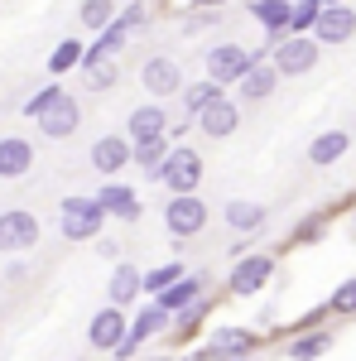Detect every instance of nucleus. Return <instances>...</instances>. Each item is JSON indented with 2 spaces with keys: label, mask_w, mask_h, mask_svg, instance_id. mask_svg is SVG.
<instances>
[{
  "label": "nucleus",
  "mask_w": 356,
  "mask_h": 361,
  "mask_svg": "<svg viewBox=\"0 0 356 361\" xmlns=\"http://www.w3.org/2000/svg\"><path fill=\"white\" fill-rule=\"evenodd\" d=\"M102 226H106L102 197H63L58 202V231H63V241H97Z\"/></svg>",
  "instance_id": "obj_1"
},
{
  "label": "nucleus",
  "mask_w": 356,
  "mask_h": 361,
  "mask_svg": "<svg viewBox=\"0 0 356 361\" xmlns=\"http://www.w3.org/2000/svg\"><path fill=\"white\" fill-rule=\"evenodd\" d=\"M265 58V49H246V44H217L207 49V78H217L221 87H236L250 68Z\"/></svg>",
  "instance_id": "obj_2"
},
{
  "label": "nucleus",
  "mask_w": 356,
  "mask_h": 361,
  "mask_svg": "<svg viewBox=\"0 0 356 361\" xmlns=\"http://www.w3.org/2000/svg\"><path fill=\"white\" fill-rule=\"evenodd\" d=\"M270 63L279 68V78H303L318 63V39L313 34H284V39H274Z\"/></svg>",
  "instance_id": "obj_3"
},
{
  "label": "nucleus",
  "mask_w": 356,
  "mask_h": 361,
  "mask_svg": "<svg viewBox=\"0 0 356 361\" xmlns=\"http://www.w3.org/2000/svg\"><path fill=\"white\" fill-rule=\"evenodd\" d=\"M164 226L178 236V241L197 236V231L207 226V202H202L197 193H168V202H164Z\"/></svg>",
  "instance_id": "obj_4"
},
{
  "label": "nucleus",
  "mask_w": 356,
  "mask_h": 361,
  "mask_svg": "<svg viewBox=\"0 0 356 361\" xmlns=\"http://www.w3.org/2000/svg\"><path fill=\"white\" fill-rule=\"evenodd\" d=\"M39 236H44V226H39L34 212H25V207L0 212V250H5V255H25V250H34Z\"/></svg>",
  "instance_id": "obj_5"
},
{
  "label": "nucleus",
  "mask_w": 356,
  "mask_h": 361,
  "mask_svg": "<svg viewBox=\"0 0 356 361\" xmlns=\"http://www.w3.org/2000/svg\"><path fill=\"white\" fill-rule=\"evenodd\" d=\"M140 87H145L154 102H164V97H178L188 82H183V68H178L173 58L154 54V58H145V68H140Z\"/></svg>",
  "instance_id": "obj_6"
},
{
  "label": "nucleus",
  "mask_w": 356,
  "mask_h": 361,
  "mask_svg": "<svg viewBox=\"0 0 356 361\" xmlns=\"http://www.w3.org/2000/svg\"><path fill=\"white\" fill-rule=\"evenodd\" d=\"M125 337H130V318H125V308H121V304H106L102 313H92V323H87V342H92L97 352H116Z\"/></svg>",
  "instance_id": "obj_7"
},
{
  "label": "nucleus",
  "mask_w": 356,
  "mask_h": 361,
  "mask_svg": "<svg viewBox=\"0 0 356 361\" xmlns=\"http://www.w3.org/2000/svg\"><path fill=\"white\" fill-rule=\"evenodd\" d=\"M159 183H164L168 193H197V183H202V154L197 149H173L168 154L164 173H159Z\"/></svg>",
  "instance_id": "obj_8"
},
{
  "label": "nucleus",
  "mask_w": 356,
  "mask_h": 361,
  "mask_svg": "<svg viewBox=\"0 0 356 361\" xmlns=\"http://www.w3.org/2000/svg\"><path fill=\"white\" fill-rule=\"evenodd\" d=\"M78 126H82V102H78L73 92H63L54 106L39 116V130H44V140H73V135H78Z\"/></svg>",
  "instance_id": "obj_9"
},
{
  "label": "nucleus",
  "mask_w": 356,
  "mask_h": 361,
  "mask_svg": "<svg viewBox=\"0 0 356 361\" xmlns=\"http://www.w3.org/2000/svg\"><path fill=\"white\" fill-rule=\"evenodd\" d=\"M168 111L164 102H145V106H135V111L125 116V135H130V145H145V140H159L168 135Z\"/></svg>",
  "instance_id": "obj_10"
},
{
  "label": "nucleus",
  "mask_w": 356,
  "mask_h": 361,
  "mask_svg": "<svg viewBox=\"0 0 356 361\" xmlns=\"http://www.w3.org/2000/svg\"><path fill=\"white\" fill-rule=\"evenodd\" d=\"M125 164H135V145H130V135H102L97 145H92V169H97V173L116 178Z\"/></svg>",
  "instance_id": "obj_11"
},
{
  "label": "nucleus",
  "mask_w": 356,
  "mask_h": 361,
  "mask_svg": "<svg viewBox=\"0 0 356 361\" xmlns=\"http://www.w3.org/2000/svg\"><path fill=\"white\" fill-rule=\"evenodd\" d=\"M356 34V5L347 0V5H332L328 0V10L318 15V25H313V39L318 44H347Z\"/></svg>",
  "instance_id": "obj_12"
},
{
  "label": "nucleus",
  "mask_w": 356,
  "mask_h": 361,
  "mask_svg": "<svg viewBox=\"0 0 356 361\" xmlns=\"http://www.w3.org/2000/svg\"><path fill=\"white\" fill-rule=\"evenodd\" d=\"M270 275H274L270 255H241L236 270H231V294H241V299H246V294H260Z\"/></svg>",
  "instance_id": "obj_13"
},
{
  "label": "nucleus",
  "mask_w": 356,
  "mask_h": 361,
  "mask_svg": "<svg viewBox=\"0 0 356 361\" xmlns=\"http://www.w3.org/2000/svg\"><path fill=\"white\" fill-rule=\"evenodd\" d=\"M97 197H102L106 217H116V222H140V212H145V207H140V193L130 188V183H116V178H111Z\"/></svg>",
  "instance_id": "obj_14"
},
{
  "label": "nucleus",
  "mask_w": 356,
  "mask_h": 361,
  "mask_svg": "<svg viewBox=\"0 0 356 361\" xmlns=\"http://www.w3.org/2000/svg\"><path fill=\"white\" fill-rule=\"evenodd\" d=\"M250 15L265 25V34H270V44L265 49H274V39H284L289 34V20H294V0H250Z\"/></svg>",
  "instance_id": "obj_15"
},
{
  "label": "nucleus",
  "mask_w": 356,
  "mask_h": 361,
  "mask_svg": "<svg viewBox=\"0 0 356 361\" xmlns=\"http://www.w3.org/2000/svg\"><path fill=\"white\" fill-rule=\"evenodd\" d=\"M34 169V145L25 135H5L0 140V178H25Z\"/></svg>",
  "instance_id": "obj_16"
},
{
  "label": "nucleus",
  "mask_w": 356,
  "mask_h": 361,
  "mask_svg": "<svg viewBox=\"0 0 356 361\" xmlns=\"http://www.w3.org/2000/svg\"><path fill=\"white\" fill-rule=\"evenodd\" d=\"M82 82L92 87V92H111V87L121 82V63H116L111 54L87 49V58H82Z\"/></svg>",
  "instance_id": "obj_17"
},
{
  "label": "nucleus",
  "mask_w": 356,
  "mask_h": 361,
  "mask_svg": "<svg viewBox=\"0 0 356 361\" xmlns=\"http://www.w3.org/2000/svg\"><path fill=\"white\" fill-rule=\"evenodd\" d=\"M106 294H111V304L130 308V304H135V294H145V275H140L130 260H121V265L111 270V279H106Z\"/></svg>",
  "instance_id": "obj_18"
},
{
  "label": "nucleus",
  "mask_w": 356,
  "mask_h": 361,
  "mask_svg": "<svg viewBox=\"0 0 356 361\" xmlns=\"http://www.w3.org/2000/svg\"><path fill=\"white\" fill-rule=\"evenodd\" d=\"M197 126H202V135H212V140H226L231 130H236V126H241V106L221 97V102H212L207 111L197 116Z\"/></svg>",
  "instance_id": "obj_19"
},
{
  "label": "nucleus",
  "mask_w": 356,
  "mask_h": 361,
  "mask_svg": "<svg viewBox=\"0 0 356 361\" xmlns=\"http://www.w3.org/2000/svg\"><path fill=\"white\" fill-rule=\"evenodd\" d=\"M274 87H279V68H274V63H265V58H260V63H255V68H250L246 78H241V82H236V97H241V102H265V97H270Z\"/></svg>",
  "instance_id": "obj_20"
},
{
  "label": "nucleus",
  "mask_w": 356,
  "mask_h": 361,
  "mask_svg": "<svg viewBox=\"0 0 356 361\" xmlns=\"http://www.w3.org/2000/svg\"><path fill=\"white\" fill-rule=\"evenodd\" d=\"M347 149H352V135H347V130H323V135H313V145H308V164L328 169V164H337Z\"/></svg>",
  "instance_id": "obj_21"
},
{
  "label": "nucleus",
  "mask_w": 356,
  "mask_h": 361,
  "mask_svg": "<svg viewBox=\"0 0 356 361\" xmlns=\"http://www.w3.org/2000/svg\"><path fill=\"white\" fill-rule=\"evenodd\" d=\"M250 347H255V333H246V328H217L212 342H207V352L217 361H236V357H246Z\"/></svg>",
  "instance_id": "obj_22"
},
{
  "label": "nucleus",
  "mask_w": 356,
  "mask_h": 361,
  "mask_svg": "<svg viewBox=\"0 0 356 361\" xmlns=\"http://www.w3.org/2000/svg\"><path fill=\"white\" fill-rule=\"evenodd\" d=\"M168 328H173V313H168L159 299H154L149 308H140L135 318H130V337H135V342H149V337L168 333Z\"/></svg>",
  "instance_id": "obj_23"
},
{
  "label": "nucleus",
  "mask_w": 356,
  "mask_h": 361,
  "mask_svg": "<svg viewBox=\"0 0 356 361\" xmlns=\"http://www.w3.org/2000/svg\"><path fill=\"white\" fill-rule=\"evenodd\" d=\"M168 154H173L168 135H159V140H145V145H135V169L145 173V178H154V183H159V173H164Z\"/></svg>",
  "instance_id": "obj_24"
},
{
  "label": "nucleus",
  "mask_w": 356,
  "mask_h": 361,
  "mask_svg": "<svg viewBox=\"0 0 356 361\" xmlns=\"http://www.w3.org/2000/svg\"><path fill=\"white\" fill-rule=\"evenodd\" d=\"M221 217H226V226H231V231H260V226H265V207H260V202H250V197H236V202H226V207H221Z\"/></svg>",
  "instance_id": "obj_25"
},
{
  "label": "nucleus",
  "mask_w": 356,
  "mask_h": 361,
  "mask_svg": "<svg viewBox=\"0 0 356 361\" xmlns=\"http://www.w3.org/2000/svg\"><path fill=\"white\" fill-rule=\"evenodd\" d=\"M202 284H207V275H202V270H197V275H183L173 289H164V294H159V304H164L168 313H183L188 304H197V299H202Z\"/></svg>",
  "instance_id": "obj_26"
},
{
  "label": "nucleus",
  "mask_w": 356,
  "mask_h": 361,
  "mask_svg": "<svg viewBox=\"0 0 356 361\" xmlns=\"http://www.w3.org/2000/svg\"><path fill=\"white\" fill-rule=\"evenodd\" d=\"M178 97H183V111H188L192 121H197V116L207 111L212 102H221L226 92H221V82H217V78H202V82H188L183 92H178Z\"/></svg>",
  "instance_id": "obj_27"
},
{
  "label": "nucleus",
  "mask_w": 356,
  "mask_h": 361,
  "mask_svg": "<svg viewBox=\"0 0 356 361\" xmlns=\"http://www.w3.org/2000/svg\"><path fill=\"white\" fill-rule=\"evenodd\" d=\"M78 20H82V29H92V34H102L106 25H116V20H121V10H116V0H82Z\"/></svg>",
  "instance_id": "obj_28"
},
{
  "label": "nucleus",
  "mask_w": 356,
  "mask_h": 361,
  "mask_svg": "<svg viewBox=\"0 0 356 361\" xmlns=\"http://www.w3.org/2000/svg\"><path fill=\"white\" fill-rule=\"evenodd\" d=\"M82 58H87V49H82V39H63L54 54H49V73L54 78H63V73H73V68H82Z\"/></svg>",
  "instance_id": "obj_29"
},
{
  "label": "nucleus",
  "mask_w": 356,
  "mask_h": 361,
  "mask_svg": "<svg viewBox=\"0 0 356 361\" xmlns=\"http://www.w3.org/2000/svg\"><path fill=\"white\" fill-rule=\"evenodd\" d=\"M328 10V0H294V20H289V34H313L318 15Z\"/></svg>",
  "instance_id": "obj_30"
},
{
  "label": "nucleus",
  "mask_w": 356,
  "mask_h": 361,
  "mask_svg": "<svg viewBox=\"0 0 356 361\" xmlns=\"http://www.w3.org/2000/svg\"><path fill=\"white\" fill-rule=\"evenodd\" d=\"M125 44H130V25H125V20H116V25H106L102 29V34H97V44H92V49H97V54H121V49H125Z\"/></svg>",
  "instance_id": "obj_31"
},
{
  "label": "nucleus",
  "mask_w": 356,
  "mask_h": 361,
  "mask_svg": "<svg viewBox=\"0 0 356 361\" xmlns=\"http://www.w3.org/2000/svg\"><path fill=\"white\" fill-rule=\"evenodd\" d=\"M178 279H183V265H178V260H168V265H159V270H149V275H145V294H154V299H159V294L173 289Z\"/></svg>",
  "instance_id": "obj_32"
},
{
  "label": "nucleus",
  "mask_w": 356,
  "mask_h": 361,
  "mask_svg": "<svg viewBox=\"0 0 356 361\" xmlns=\"http://www.w3.org/2000/svg\"><path fill=\"white\" fill-rule=\"evenodd\" d=\"M58 97H63V87H58V82L39 87V92H34V97H29V102H25V116H29V121H39V116L49 111V106H54Z\"/></svg>",
  "instance_id": "obj_33"
},
{
  "label": "nucleus",
  "mask_w": 356,
  "mask_h": 361,
  "mask_svg": "<svg viewBox=\"0 0 356 361\" xmlns=\"http://www.w3.org/2000/svg\"><path fill=\"white\" fill-rule=\"evenodd\" d=\"M323 352H328V333H308V337H299V342L289 347L294 361H313V357H323Z\"/></svg>",
  "instance_id": "obj_34"
},
{
  "label": "nucleus",
  "mask_w": 356,
  "mask_h": 361,
  "mask_svg": "<svg viewBox=\"0 0 356 361\" xmlns=\"http://www.w3.org/2000/svg\"><path fill=\"white\" fill-rule=\"evenodd\" d=\"M328 308H332V313H356V275H352V279H342V284L332 289Z\"/></svg>",
  "instance_id": "obj_35"
},
{
  "label": "nucleus",
  "mask_w": 356,
  "mask_h": 361,
  "mask_svg": "<svg viewBox=\"0 0 356 361\" xmlns=\"http://www.w3.org/2000/svg\"><path fill=\"white\" fill-rule=\"evenodd\" d=\"M121 20H125V25H130V34H135V29L149 25V5H145V0H130V5L121 10Z\"/></svg>",
  "instance_id": "obj_36"
},
{
  "label": "nucleus",
  "mask_w": 356,
  "mask_h": 361,
  "mask_svg": "<svg viewBox=\"0 0 356 361\" xmlns=\"http://www.w3.org/2000/svg\"><path fill=\"white\" fill-rule=\"evenodd\" d=\"M323 231H328V226H323V217H308V222H299V231H294V236H299L303 246H313V241H323Z\"/></svg>",
  "instance_id": "obj_37"
},
{
  "label": "nucleus",
  "mask_w": 356,
  "mask_h": 361,
  "mask_svg": "<svg viewBox=\"0 0 356 361\" xmlns=\"http://www.w3.org/2000/svg\"><path fill=\"white\" fill-rule=\"evenodd\" d=\"M207 25H217V10H202V15H192L183 29H188V34H197V29H207Z\"/></svg>",
  "instance_id": "obj_38"
},
{
  "label": "nucleus",
  "mask_w": 356,
  "mask_h": 361,
  "mask_svg": "<svg viewBox=\"0 0 356 361\" xmlns=\"http://www.w3.org/2000/svg\"><path fill=\"white\" fill-rule=\"evenodd\" d=\"M140 347H145V342H135V337H125V342H121V347H116V361H130L140 352Z\"/></svg>",
  "instance_id": "obj_39"
},
{
  "label": "nucleus",
  "mask_w": 356,
  "mask_h": 361,
  "mask_svg": "<svg viewBox=\"0 0 356 361\" xmlns=\"http://www.w3.org/2000/svg\"><path fill=\"white\" fill-rule=\"evenodd\" d=\"M97 250H102L106 260H116V255H121V246H116V241H97Z\"/></svg>",
  "instance_id": "obj_40"
},
{
  "label": "nucleus",
  "mask_w": 356,
  "mask_h": 361,
  "mask_svg": "<svg viewBox=\"0 0 356 361\" xmlns=\"http://www.w3.org/2000/svg\"><path fill=\"white\" fill-rule=\"evenodd\" d=\"M217 5H226V0H192V10H217Z\"/></svg>",
  "instance_id": "obj_41"
},
{
  "label": "nucleus",
  "mask_w": 356,
  "mask_h": 361,
  "mask_svg": "<svg viewBox=\"0 0 356 361\" xmlns=\"http://www.w3.org/2000/svg\"><path fill=\"white\" fill-rule=\"evenodd\" d=\"M332 5H347V0H332Z\"/></svg>",
  "instance_id": "obj_42"
},
{
  "label": "nucleus",
  "mask_w": 356,
  "mask_h": 361,
  "mask_svg": "<svg viewBox=\"0 0 356 361\" xmlns=\"http://www.w3.org/2000/svg\"><path fill=\"white\" fill-rule=\"evenodd\" d=\"M236 361H246V357H236Z\"/></svg>",
  "instance_id": "obj_43"
},
{
  "label": "nucleus",
  "mask_w": 356,
  "mask_h": 361,
  "mask_svg": "<svg viewBox=\"0 0 356 361\" xmlns=\"http://www.w3.org/2000/svg\"><path fill=\"white\" fill-rule=\"evenodd\" d=\"M78 361H87V357H78Z\"/></svg>",
  "instance_id": "obj_44"
}]
</instances>
